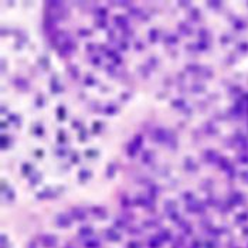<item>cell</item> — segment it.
<instances>
[{"label": "cell", "mask_w": 248, "mask_h": 248, "mask_svg": "<svg viewBox=\"0 0 248 248\" xmlns=\"http://www.w3.org/2000/svg\"><path fill=\"white\" fill-rule=\"evenodd\" d=\"M71 217L67 214H58L55 218V223L58 224V227H70L71 226Z\"/></svg>", "instance_id": "cell-1"}, {"label": "cell", "mask_w": 248, "mask_h": 248, "mask_svg": "<svg viewBox=\"0 0 248 248\" xmlns=\"http://www.w3.org/2000/svg\"><path fill=\"white\" fill-rule=\"evenodd\" d=\"M41 241H43V245L44 247H47V248L54 247L55 244H57V238H55L54 235H43Z\"/></svg>", "instance_id": "cell-2"}, {"label": "cell", "mask_w": 248, "mask_h": 248, "mask_svg": "<svg viewBox=\"0 0 248 248\" xmlns=\"http://www.w3.org/2000/svg\"><path fill=\"white\" fill-rule=\"evenodd\" d=\"M92 228L91 227H82L81 230H79V235L81 237H91L92 235Z\"/></svg>", "instance_id": "cell-3"}, {"label": "cell", "mask_w": 248, "mask_h": 248, "mask_svg": "<svg viewBox=\"0 0 248 248\" xmlns=\"http://www.w3.org/2000/svg\"><path fill=\"white\" fill-rule=\"evenodd\" d=\"M85 247L86 248H99V241L97 238H91L89 237V241L85 242Z\"/></svg>", "instance_id": "cell-4"}, {"label": "cell", "mask_w": 248, "mask_h": 248, "mask_svg": "<svg viewBox=\"0 0 248 248\" xmlns=\"http://www.w3.org/2000/svg\"><path fill=\"white\" fill-rule=\"evenodd\" d=\"M72 213H74V217L78 218V220H85L86 214L81 210V208H74V210H72Z\"/></svg>", "instance_id": "cell-5"}, {"label": "cell", "mask_w": 248, "mask_h": 248, "mask_svg": "<svg viewBox=\"0 0 248 248\" xmlns=\"http://www.w3.org/2000/svg\"><path fill=\"white\" fill-rule=\"evenodd\" d=\"M107 237H108V240H111V241H119V235L115 233V231H112V230H108V231H107Z\"/></svg>", "instance_id": "cell-6"}, {"label": "cell", "mask_w": 248, "mask_h": 248, "mask_svg": "<svg viewBox=\"0 0 248 248\" xmlns=\"http://www.w3.org/2000/svg\"><path fill=\"white\" fill-rule=\"evenodd\" d=\"M115 19H116V20H119V22H116L119 26H126V19H123L122 16H116Z\"/></svg>", "instance_id": "cell-7"}, {"label": "cell", "mask_w": 248, "mask_h": 248, "mask_svg": "<svg viewBox=\"0 0 248 248\" xmlns=\"http://www.w3.org/2000/svg\"><path fill=\"white\" fill-rule=\"evenodd\" d=\"M65 248H71V247H65Z\"/></svg>", "instance_id": "cell-8"}]
</instances>
